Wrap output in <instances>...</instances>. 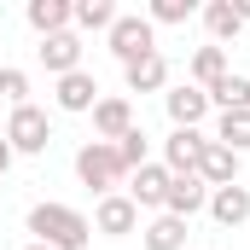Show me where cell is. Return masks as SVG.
I'll return each instance as SVG.
<instances>
[{
  "label": "cell",
  "mask_w": 250,
  "mask_h": 250,
  "mask_svg": "<svg viewBox=\"0 0 250 250\" xmlns=\"http://www.w3.org/2000/svg\"><path fill=\"white\" fill-rule=\"evenodd\" d=\"M140 245L146 250H187V221L181 215H151L140 227Z\"/></svg>",
  "instance_id": "ac0fdd59"
},
{
  "label": "cell",
  "mask_w": 250,
  "mask_h": 250,
  "mask_svg": "<svg viewBox=\"0 0 250 250\" xmlns=\"http://www.w3.org/2000/svg\"><path fill=\"white\" fill-rule=\"evenodd\" d=\"M204 209H209L221 227H245L250 221V187H239V181H233V187H215Z\"/></svg>",
  "instance_id": "5bb4252c"
},
{
  "label": "cell",
  "mask_w": 250,
  "mask_h": 250,
  "mask_svg": "<svg viewBox=\"0 0 250 250\" xmlns=\"http://www.w3.org/2000/svg\"><path fill=\"white\" fill-rule=\"evenodd\" d=\"M76 181L87 192H117L128 181V169H123V157H117V146H105V140H87V146H76Z\"/></svg>",
  "instance_id": "7a4b0ae2"
},
{
  "label": "cell",
  "mask_w": 250,
  "mask_h": 250,
  "mask_svg": "<svg viewBox=\"0 0 250 250\" xmlns=\"http://www.w3.org/2000/svg\"><path fill=\"white\" fill-rule=\"evenodd\" d=\"M23 250H47V245H35V239H29V245H23Z\"/></svg>",
  "instance_id": "83f0119b"
},
{
  "label": "cell",
  "mask_w": 250,
  "mask_h": 250,
  "mask_svg": "<svg viewBox=\"0 0 250 250\" xmlns=\"http://www.w3.org/2000/svg\"><path fill=\"white\" fill-rule=\"evenodd\" d=\"M204 204H209V187H204L198 175H175V181H169V198H163V215H181V221H192Z\"/></svg>",
  "instance_id": "7c38bea8"
},
{
  "label": "cell",
  "mask_w": 250,
  "mask_h": 250,
  "mask_svg": "<svg viewBox=\"0 0 250 250\" xmlns=\"http://www.w3.org/2000/svg\"><path fill=\"white\" fill-rule=\"evenodd\" d=\"M23 227L35 233V245H47V250H87V239H93V221L82 209H70V204H35L23 215Z\"/></svg>",
  "instance_id": "6da1fadb"
},
{
  "label": "cell",
  "mask_w": 250,
  "mask_h": 250,
  "mask_svg": "<svg viewBox=\"0 0 250 250\" xmlns=\"http://www.w3.org/2000/svg\"><path fill=\"white\" fill-rule=\"evenodd\" d=\"M105 47H111L123 64H134V59H146V53H157V29H151V18H140V12H123V18L111 23Z\"/></svg>",
  "instance_id": "277c9868"
},
{
  "label": "cell",
  "mask_w": 250,
  "mask_h": 250,
  "mask_svg": "<svg viewBox=\"0 0 250 250\" xmlns=\"http://www.w3.org/2000/svg\"><path fill=\"white\" fill-rule=\"evenodd\" d=\"M198 12H204L198 0H151V6H146L151 29H157V23H187V18H198Z\"/></svg>",
  "instance_id": "cb8c5ba5"
},
{
  "label": "cell",
  "mask_w": 250,
  "mask_h": 250,
  "mask_svg": "<svg viewBox=\"0 0 250 250\" xmlns=\"http://www.w3.org/2000/svg\"><path fill=\"white\" fill-rule=\"evenodd\" d=\"M163 111H169V123H175V128H198L204 117H209V93L192 87V82H181V87L163 93Z\"/></svg>",
  "instance_id": "ba28073f"
},
{
  "label": "cell",
  "mask_w": 250,
  "mask_h": 250,
  "mask_svg": "<svg viewBox=\"0 0 250 250\" xmlns=\"http://www.w3.org/2000/svg\"><path fill=\"white\" fill-rule=\"evenodd\" d=\"M123 12H117V0H70V23L76 29H87V35H111V23H117Z\"/></svg>",
  "instance_id": "d6986e66"
},
{
  "label": "cell",
  "mask_w": 250,
  "mask_h": 250,
  "mask_svg": "<svg viewBox=\"0 0 250 250\" xmlns=\"http://www.w3.org/2000/svg\"><path fill=\"white\" fill-rule=\"evenodd\" d=\"M227 70H233V64H227V47H198V53H192V87L209 93Z\"/></svg>",
  "instance_id": "ffe728a7"
},
{
  "label": "cell",
  "mask_w": 250,
  "mask_h": 250,
  "mask_svg": "<svg viewBox=\"0 0 250 250\" xmlns=\"http://www.w3.org/2000/svg\"><path fill=\"white\" fill-rule=\"evenodd\" d=\"M198 18H204V29H209V47H227V41H239V29H245V18L233 12V0H209Z\"/></svg>",
  "instance_id": "2e32d148"
},
{
  "label": "cell",
  "mask_w": 250,
  "mask_h": 250,
  "mask_svg": "<svg viewBox=\"0 0 250 250\" xmlns=\"http://www.w3.org/2000/svg\"><path fill=\"white\" fill-rule=\"evenodd\" d=\"M215 146H227V151H250V111H221V123H215Z\"/></svg>",
  "instance_id": "7402d4cb"
},
{
  "label": "cell",
  "mask_w": 250,
  "mask_h": 250,
  "mask_svg": "<svg viewBox=\"0 0 250 250\" xmlns=\"http://www.w3.org/2000/svg\"><path fill=\"white\" fill-rule=\"evenodd\" d=\"M233 12H239V18H245V23H250V0H233Z\"/></svg>",
  "instance_id": "4316f807"
},
{
  "label": "cell",
  "mask_w": 250,
  "mask_h": 250,
  "mask_svg": "<svg viewBox=\"0 0 250 250\" xmlns=\"http://www.w3.org/2000/svg\"><path fill=\"white\" fill-rule=\"evenodd\" d=\"M209 105H215V111H250V76L227 70V76L209 87Z\"/></svg>",
  "instance_id": "44dd1931"
},
{
  "label": "cell",
  "mask_w": 250,
  "mask_h": 250,
  "mask_svg": "<svg viewBox=\"0 0 250 250\" xmlns=\"http://www.w3.org/2000/svg\"><path fill=\"white\" fill-rule=\"evenodd\" d=\"M35 53H41V64H47V70H53V82H59V76H70V70H82V35H76V29L47 35Z\"/></svg>",
  "instance_id": "8fae6325"
},
{
  "label": "cell",
  "mask_w": 250,
  "mask_h": 250,
  "mask_svg": "<svg viewBox=\"0 0 250 250\" xmlns=\"http://www.w3.org/2000/svg\"><path fill=\"white\" fill-rule=\"evenodd\" d=\"M53 105L70 111V117H82V111H93L99 105V82H93V70H70L53 82Z\"/></svg>",
  "instance_id": "8992f818"
},
{
  "label": "cell",
  "mask_w": 250,
  "mask_h": 250,
  "mask_svg": "<svg viewBox=\"0 0 250 250\" xmlns=\"http://www.w3.org/2000/svg\"><path fill=\"white\" fill-rule=\"evenodd\" d=\"M128 181H134V187H128L134 209H157V215H163V198H169V181H175L163 163H146V169H134Z\"/></svg>",
  "instance_id": "30bf717a"
},
{
  "label": "cell",
  "mask_w": 250,
  "mask_h": 250,
  "mask_svg": "<svg viewBox=\"0 0 250 250\" xmlns=\"http://www.w3.org/2000/svg\"><path fill=\"white\" fill-rule=\"evenodd\" d=\"M204 146H209V140H204L198 128H175V134L163 140V169H169V175H198Z\"/></svg>",
  "instance_id": "52a82bcc"
},
{
  "label": "cell",
  "mask_w": 250,
  "mask_h": 250,
  "mask_svg": "<svg viewBox=\"0 0 250 250\" xmlns=\"http://www.w3.org/2000/svg\"><path fill=\"white\" fill-rule=\"evenodd\" d=\"M198 181L215 192V187H233L239 181V151H227V146H204V157H198Z\"/></svg>",
  "instance_id": "9a60e30c"
},
{
  "label": "cell",
  "mask_w": 250,
  "mask_h": 250,
  "mask_svg": "<svg viewBox=\"0 0 250 250\" xmlns=\"http://www.w3.org/2000/svg\"><path fill=\"white\" fill-rule=\"evenodd\" d=\"M123 82H128V93H163L169 87V59L163 53H146V59L123 64Z\"/></svg>",
  "instance_id": "4fadbf2b"
},
{
  "label": "cell",
  "mask_w": 250,
  "mask_h": 250,
  "mask_svg": "<svg viewBox=\"0 0 250 250\" xmlns=\"http://www.w3.org/2000/svg\"><path fill=\"white\" fill-rule=\"evenodd\" d=\"M12 157H18V151H12V146H6V134H0V175L12 169Z\"/></svg>",
  "instance_id": "484cf974"
},
{
  "label": "cell",
  "mask_w": 250,
  "mask_h": 250,
  "mask_svg": "<svg viewBox=\"0 0 250 250\" xmlns=\"http://www.w3.org/2000/svg\"><path fill=\"white\" fill-rule=\"evenodd\" d=\"M6 146H12L18 157H41V151L53 146V117H47L41 105H18V111L6 117Z\"/></svg>",
  "instance_id": "3957f363"
},
{
  "label": "cell",
  "mask_w": 250,
  "mask_h": 250,
  "mask_svg": "<svg viewBox=\"0 0 250 250\" xmlns=\"http://www.w3.org/2000/svg\"><path fill=\"white\" fill-rule=\"evenodd\" d=\"M128 128H134V105H128L123 93H99V105H93V134H99L105 146H117Z\"/></svg>",
  "instance_id": "9c48e42d"
},
{
  "label": "cell",
  "mask_w": 250,
  "mask_h": 250,
  "mask_svg": "<svg viewBox=\"0 0 250 250\" xmlns=\"http://www.w3.org/2000/svg\"><path fill=\"white\" fill-rule=\"evenodd\" d=\"M117 157H123V169H128V175H134V169H146V163H151V146H146V128H140V123L128 128L123 140H117Z\"/></svg>",
  "instance_id": "603a6c76"
},
{
  "label": "cell",
  "mask_w": 250,
  "mask_h": 250,
  "mask_svg": "<svg viewBox=\"0 0 250 250\" xmlns=\"http://www.w3.org/2000/svg\"><path fill=\"white\" fill-rule=\"evenodd\" d=\"M23 18H29V29H35L41 41H47V35H64V29H70V0H29Z\"/></svg>",
  "instance_id": "e0dca14e"
},
{
  "label": "cell",
  "mask_w": 250,
  "mask_h": 250,
  "mask_svg": "<svg viewBox=\"0 0 250 250\" xmlns=\"http://www.w3.org/2000/svg\"><path fill=\"white\" fill-rule=\"evenodd\" d=\"M0 99L18 111V105H29V76L23 70H12V64H0Z\"/></svg>",
  "instance_id": "d4e9b609"
},
{
  "label": "cell",
  "mask_w": 250,
  "mask_h": 250,
  "mask_svg": "<svg viewBox=\"0 0 250 250\" xmlns=\"http://www.w3.org/2000/svg\"><path fill=\"white\" fill-rule=\"evenodd\" d=\"M93 233H105V239H128V233H140V209H134L128 192H105V198L93 204Z\"/></svg>",
  "instance_id": "5b68a950"
}]
</instances>
